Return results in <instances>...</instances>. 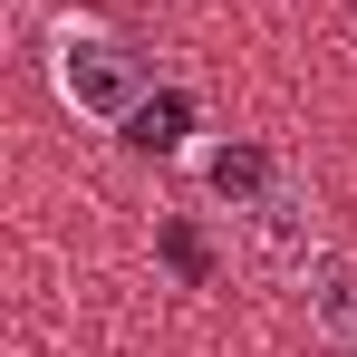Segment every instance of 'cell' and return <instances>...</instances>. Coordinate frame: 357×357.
<instances>
[{
	"label": "cell",
	"mask_w": 357,
	"mask_h": 357,
	"mask_svg": "<svg viewBox=\"0 0 357 357\" xmlns=\"http://www.w3.org/2000/svg\"><path fill=\"white\" fill-rule=\"evenodd\" d=\"M49 77H59V97L87 126H135L145 116V59L126 49L116 29H97V20H68L49 39Z\"/></svg>",
	"instance_id": "6da1fadb"
},
{
	"label": "cell",
	"mask_w": 357,
	"mask_h": 357,
	"mask_svg": "<svg viewBox=\"0 0 357 357\" xmlns=\"http://www.w3.org/2000/svg\"><path fill=\"white\" fill-rule=\"evenodd\" d=\"M251 251H261L271 271H309V261L328 251V241H319V222H309V193H299V183L271 174V193L251 203Z\"/></svg>",
	"instance_id": "7a4b0ae2"
},
{
	"label": "cell",
	"mask_w": 357,
	"mask_h": 357,
	"mask_svg": "<svg viewBox=\"0 0 357 357\" xmlns=\"http://www.w3.org/2000/svg\"><path fill=\"white\" fill-rule=\"evenodd\" d=\"M299 290H309V328L338 357H357V261L348 251H319V261L299 271Z\"/></svg>",
	"instance_id": "3957f363"
},
{
	"label": "cell",
	"mask_w": 357,
	"mask_h": 357,
	"mask_svg": "<svg viewBox=\"0 0 357 357\" xmlns=\"http://www.w3.org/2000/svg\"><path fill=\"white\" fill-rule=\"evenodd\" d=\"M213 193H232V203H261V193H271V155H261V145H232V155H213Z\"/></svg>",
	"instance_id": "277c9868"
},
{
	"label": "cell",
	"mask_w": 357,
	"mask_h": 357,
	"mask_svg": "<svg viewBox=\"0 0 357 357\" xmlns=\"http://www.w3.org/2000/svg\"><path fill=\"white\" fill-rule=\"evenodd\" d=\"M183 116H193L183 97H155V107L135 116V145H174V135H183Z\"/></svg>",
	"instance_id": "5b68a950"
},
{
	"label": "cell",
	"mask_w": 357,
	"mask_h": 357,
	"mask_svg": "<svg viewBox=\"0 0 357 357\" xmlns=\"http://www.w3.org/2000/svg\"><path fill=\"white\" fill-rule=\"evenodd\" d=\"M165 251H174V271H183V280H203V241H193V232H165Z\"/></svg>",
	"instance_id": "8992f818"
}]
</instances>
